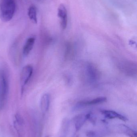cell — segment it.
Here are the masks:
<instances>
[{"label": "cell", "instance_id": "1", "mask_svg": "<svg viewBox=\"0 0 137 137\" xmlns=\"http://www.w3.org/2000/svg\"><path fill=\"white\" fill-rule=\"evenodd\" d=\"M15 10V0H0V19L3 22L11 20Z\"/></svg>", "mask_w": 137, "mask_h": 137}, {"label": "cell", "instance_id": "2", "mask_svg": "<svg viewBox=\"0 0 137 137\" xmlns=\"http://www.w3.org/2000/svg\"><path fill=\"white\" fill-rule=\"evenodd\" d=\"M33 71V67L31 65H26L22 69L20 75V84L22 92L25 86L30 79Z\"/></svg>", "mask_w": 137, "mask_h": 137}, {"label": "cell", "instance_id": "3", "mask_svg": "<svg viewBox=\"0 0 137 137\" xmlns=\"http://www.w3.org/2000/svg\"><path fill=\"white\" fill-rule=\"evenodd\" d=\"M58 16L61 19V25L63 29H66L68 23V14L67 9L64 5L61 4L58 10Z\"/></svg>", "mask_w": 137, "mask_h": 137}, {"label": "cell", "instance_id": "4", "mask_svg": "<svg viewBox=\"0 0 137 137\" xmlns=\"http://www.w3.org/2000/svg\"><path fill=\"white\" fill-rule=\"evenodd\" d=\"M101 114L105 118L109 119H119L122 121H126L127 118L125 116L116 111L111 110H102L101 111Z\"/></svg>", "mask_w": 137, "mask_h": 137}, {"label": "cell", "instance_id": "5", "mask_svg": "<svg viewBox=\"0 0 137 137\" xmlns=\"http://www.w3.org/2000/svg\"><path fill=\"white\" fill-rule=\"evenodd\" d=\"M0 79L1 86V99L2 102H3L5 99L8 92V83L5 75L3 72H1L0 74Z\"/></svg>", "mask_w": 137, "mask_h": 137}, {"label": "cell", "instance_id": "6", "mask_svg": "<svg viewBox=\"0 0 137 137\" xmlns=\"http://www.w3.org/2000/svg\"><path fill=\"white\" fill-rule=\"evenodd\" d=\"M88 118L89 115L88 114H82L76 116L74 119V123L77 130L81 128Z\"/></svg>", "mask_w": 137, "mask_h": 137}, {"label": "cell", "instance_id": "7", "mask_svg": "<svg viewBox=\"0 0 137 137\" xmlns=\"http://www.w3.org/2000/svg\"><path fill=\"white\" fill-rule=\"evenodd\" d=\"M106 98L105 97H101L90 100L80 102L78 104L81 106H88L103 103L106 102Z\"/></svg>", "mask_w": 137, "mask_h": 137}, {"label": "cell", "instance_id": "8", "mask_svg": "<svg viewBox=\"0 0 137 137\" xmlns=\"http://www.w3.org/2000/svg\"><path fill=\"white\" fill-rule=\"evenodd\" d=\"M35 41V39L34 37H30L28 39L23 48V52L24 55H28L30 53L33 49Z\"/></svg>", "mask_w": 137, "mask_h": 137}, {"label": "cell", "instance_id": "9", "mask_svg": "<svg viewBox=\"0 0 137 137\" xmlns=\"http://www.w3.org/2000/svg\"><path fill=\"white\" fill-rule=\"evenodd\" d=\"M50 103V97L48 94H45L41 98V107L44 112L48 111Z\"/></svg>", "mask_w": 137, "mask_h": 137}, {"label": "cell", "instance_id": "10", "mask_svg": "<svg viewBox=\"0 0 137 137\" xmlns=\"http://www.w3.org/2000/svg\"><path fill=\"white\" fill-rule=\"evenodd\" d=\"M121 130L129 137H137L136 132L126 125H121L119 127Z\"/></svg>", "mask_w": 137, "mask_h": 137}, {"label": "cell", "instance_id": "11", "mask_svg": "<svg viewBox=\"0 0 137 137\" xmlns=\"http://www.w3.org/2000/svg\"><path fill=\"white\" fill-rule=\"evenodd\" d=\"M28 15L29 18L32 22L35 24H37V11L36 8L33 6L30 7L28 9Z\"/></svg>", "mask_w": 137, "mask_h": 137}, {"label": "cell", "instance_id": "12", "mask_svg": "<svg viewBox=\"0 0 137 137\" xmlns=\"http://www.w3.org/2000/svg\"><path fill=\"white\" fill-rule=\"evenodd\" d=\"M15 118L16 119L15 121L16 122V123L19 125L22 126L24 123V121H23V118L21 116V115L17 113L15 114Z\"/></svg>", "mask_w": 137, "mask_h": 137}, {"label": "cell", "instance_id": "13", "mask_svg": "<svg viewBox=\"0 0 137 137\" xmlns=\"http://www.w3.org/2000/svg\"><path fill=\"white\" fill-rule=\"evenodd\" d=\"M20 125H18V124L16 123V122L15 121L14 122V126L15 129H16V131L18 133L19 137H22V133H21V129L19 128V126Z\"/></svg>", "mask_w": 137, "mask_h": 137}]
</instances>
